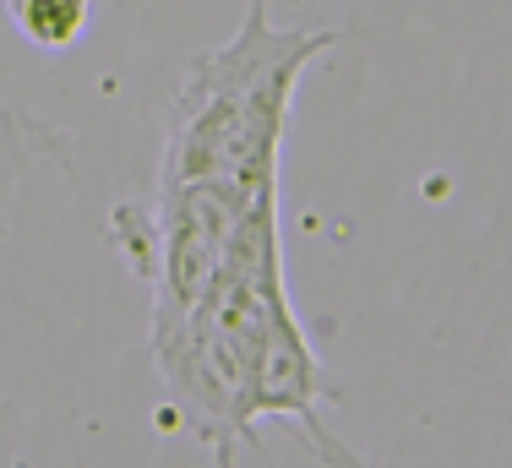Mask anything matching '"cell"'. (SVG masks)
<instances>
[{
	"label": "cell",
	"mask_w": 512,
	"mask_h": 468,
	"mask_svg": "<svg viewBox=\"0 0 512 468\" xmlns=\"http://www.w3.org/2000/svg\"><path fill=\"white\" fill-rule=\"evenodd\" d=\"M289 305L284 251H278V196H262L240 218L224 267L169 332L153 338L158 381L169 387L175 414L197 430L218 468L240 447H256L251 381L273 316Z\"/></svg>",
	"instance_id": "cell-2"
},
{
	"label": "cell",
	"mask_w": 512,
	"mask_h": 468,
	"mask_svg": "<svg viewBox=\"0 0 512 468\" xmlns=\"http://www.w3.org/2000/svg\"><path fill=\"white\" fill-rule=\"evenodd\" d=\"M322 403H338V381L322 371L306 327H300L295 305L273 316L262 343V360H256V381H251V420H284L306 436V447L316 452L322 468H365L333 430L322 425Z\"/></svg>",
	"instance_id": "cell-3"
},
{
	"label": "cell",
	"mask_w": 512,
	"mask_h": 468,
	"mask_svg": "<svg viewBox=\"0 0 512 468\" xmlns=\"http://www.w3.org/2000/svg\"><path fill=\"white\" fill-rule=\"evenodd\" d=\"M6 11L22 39L39 49H66L88 28V0H6Z\"/></svg>",
	"instance_id": "cell-4"
},
{
	"label": "cell",
	"mask_w": 512,
	"mask_h": 468,
	"mask_svg": "<svg viewBox=\"0 0 512 468\" xmlns=\"http://www.w3.org/2000/svg\"><path fill=\"white\" fill-rule=\"evenodd\" d=\"M344 44L338 28H278L267 0H251L229 44L202 49L186 66L164 126L158 186L180 180H235L278 186V142L306 66Z\"/></svg>",
	"instance_id": "cell-1"
}]
</instances>
